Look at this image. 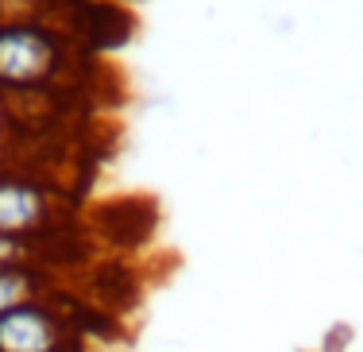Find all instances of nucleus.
<instances>
[{
    "label": "nucleus",
    "mask_w": 363,
    "mask_h": 352,
    "mask_svg": "<svg viewBox=\"0 0 363 352\" xmlns=\"http://www.w3.org/2000/svg\"><path fill=\"white\" fill-rule=\"evenodd\" d=\"M58 221V197L47 182L0 167V233L43 236Z\"/></svg>",
    "instance_id": "f03ea898"
},
{
    "label": "nucleus",
    "mask_w": 363,
    "mask_h": 352,
    "mask_svg": "<svg viewBox=\"0 0 363 352\" xmlns=\"http://www.w3.org/2000/svg\"><path fill=\"white\" fill-rule=\"evenodd\" d=\"M70 348V325L47 302H23L0 314V352H66Z\"/></svg>",
    "instance_id": "7ed1b4c3"
},
{
    "label": "nucleus",
    "mask_w": 363,
    "mask_h": 352,
    "mask_svg": "<svg viewBox=\"0 0 363 352\" xmlns=\"http://www.w3.org/2000/svg\"><path fill=\"white\" fill-rule=\"evenodd\" d=\"M66 66V39L39 20H0V93H39L58 82Z\"/></svg>",
    "instance_id": "f257e3e1"
},
{
    "label": "nucleus",
    "mask_w": 363,
    "mask_h": 352,
    "mask_svg": "<svg viewBox=\"0 0 363 352\" xmlns=\"http://www.w3.org/2000/svg\"><path fill=\"white\" fill-rule=\"evenodd\" d=\"M50 279L39 263H8L0 268V314L16 310L23 302H35V298H47Z\"/></svg>",
    "instance_id": "20e7f679"
},
{
    "label": "nucleus",
    "mask_w": 363,
    "mask_h": 352,
    "mask_svg": "<svg viewBox=\"0 0 363 352\" xmlns=\"http://www.w3.org/2000/svg\"><path fill=\"white\" fill-rule=\"evenodd\" d=\"M8 263H39V236L0 233V268Z\"/></svg>",
    "instance_id": "39448f33"
}]
</instances>
